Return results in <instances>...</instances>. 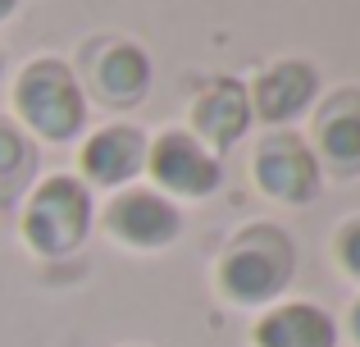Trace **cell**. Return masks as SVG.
Wrapping results in <instances>:
<instances>
[{
	"mask_svg": "<svg viewBox=\"0 0 360 347\" xmlns=\"http://www.w3.org/2000/svg\"><path fill=\"white\" fill-rule=\"evenodd\" d=\"M146 174L169 192V201H174V196H192L196 201V196L219 192V183H224L219 156L205 151V146L196 142L192 133H183V128H165L160 137H150Z\"/></svg>",
	"mask_w": 360,
	"mask_h": 347,
	"instance_id": "cell-5",
	"label": "cell"
},
{
	"mask_svg": "<svg viewBox=\"0 0 360 347\" xmlns=\"http://www.w3.org/2000/svg\"><path fill=\"white\" fill-rule=\"evenodd\" d=\"M347 329H352V339H356V347H360V302L352 306V315H347Z\"/></svg>",
	"mask_w": 360,
	"mask_h": 347,
	"instance_id": "cell-15",
	"label": "cell"
},
{
	"mask_svg": "<svg viewBox=\"0 0 360 347\" xmlns=\"http://www.w3.org/2000/svg\"><path fill=\"white\" fill-rule=\"evenodd\" d=\"M251 96L238 78H214L201 96L192 101V137L205 151H229L233 142H242L251 128Z\"/></svg>",
	"mask_w": 360,
	"mask_h": 347,
	"instance_id": "cell-9",
	"label": "cell"
},
{
	"mask_svg": "<svg viewBox=\"0 0 360 347\" xmlns=\"http://www.w3.org/2000/svg\"><path fill=\"white\" fill-rule=\"evenodd\" d=\"M23 238L37 256L60 260L87 242L91 233V192L78 174H51L23 196Z\"/></svg>",
	"mask_w": 360,
	"mask_h": 347,
	"instance_id": "cell-3",
	"label": "cell"
},
{
	"mask_svg": "<svg viewBox=\"0 0 360 347\" xmlns=\"http://www.w3.org/2000/svg\"><path fill=\"white\" fill-rule=\"evenodd\" d=\"M251 174H255V187L269 201H283V206H310L324 192V174H319L315 151L292 128H274V133L260 137Z\"/></svg>",
	"mask_w": 360,
	"mask_h": 347,
	"instance_id": "cell-4",
	"label": "cell"
},
{
	"mask_svg": "<svg viewBox=\"0 0 360 347\" xmlns=\"http://www.w3.org/2000/svg\"><path fill=\"white\" fill-rule=\"evenodd\" d=\"M0 73H5V60H0Z\"/></svg>",
	"mask_w": 360,
	"mask_h": 347,
	"instance_id": "cell-17",
	"label": "cell"
},
{
	"mask_svg": "<svg viewBox=\"0 0 360 347\" xmlns=\"http://www.w3.org/2000/svg\"><path fill=\"white\" fill-rule=\"evenodd\" d=\"M37 178V146L27 142V133H18L14 124L0 119V210L18 206L32 192Z\"/></svg>",
	"mask_w": 360,
	"mask_h": 347,
	"instance_id": "cell-13",
	"label": "cell"
},
{
	"mask_svg": "<svg viewBox=\"0 0 360 347\" xmlns=\"http://www.w3.org/2000/svg\"><path fill=\"white\" fill-rule=\"evenodd\" d=\"M91 92L115 110H132L150 92V55L132 42H110L91 60Z\"/></svg>",
	"mask_w": 360,
	"mask_h": 347,
	"instance_id": "cell-11",
	"label": "cell"
},
{
	"mask_svg": "<svg viewBox=\"0 0 360 347\" xmlns=\"http://www.w3.org/2000/svg\"><path fill=\"white\" fill-rule=\"evenodd\" d=\"M14 110L41 142H73L87 128V96H82L78 78L64 60L41 55V60L23 64L14 82Z\"/></svg>",
	"mask_w": 360,
	"mask_h": 347,
	"instance_id": "cell-2",
	"label": "cell"
},
{
	"mask_svg": "<svg viewBox=\"0 0 360 347\" xmlns=\"http://www.w3.org/2000/svg\"><path fill=\"white\" fill-rule=\"evenodd\" d=\"M251 96V115L264 119L274 128H288L292 119H301L319 96V69L310 60H278L255 78Z\"/></svg>",
	"mask_w": 360,
	"mask_h": 347,
	"instance_id": "cell-7",
	"label": "cell"
},
{
	"mask_svg": "<svg viewBox=\"0 0 360 347\" xmlns=\"http://www.w3.org/2000/svg\"><path fill=\"white\" fill-rule=\"evenodd\" d=\"M14 9H18V0H0V23H5V18L14 14Z\"/></svg>",
	"mask_w": 360,
	"mask_h": 347,
	"instance_id": "cell-16",
	"label": "cell"
},
{
	"mask_svg": "<svg viewBox=\"0 0 360 347\" xmlns=\"http://www.w3.org/2000/svg\"><path fill=\"white\" fill-rule=\"evenodd\" d=\"M146 146L150 137L132 124H110L101 133H91L78 151V165H82V178L96 187H123L132 183L141 170H146Z\"/></svg>",
	"mask_w": 360,
	"mask_h": 347,
	"instance_id": "cell-10",
	"label": "cell"
},
{
	"mask_svg": "<svg viewBox=\"0 0 360 347\" xmlns=\"http://www.w3.org/2000/svg\"><path fill=\"white\" fill-rule=\"evenodd\" d=\"M255 347H338V324L310 302H278L255 324Z\"/></svg>",
	"mask_w": 360,
	"mask_h": 347,
	"instance_id": "cell-12",
	"label": "cell"
},
{
	"mask_svg": "<svg viewBox=\"0 0 360 347\" xmlns=\"http://www.w3.org/2000/svg\"><path fill=\"white\" fill-rule=\"evenodd\" d=\"M292 275H297V247L283 229L274 224H251L224 247L214 284L229 302L238 306H269L288 293Z\"/></svg>",
	"mask_w": 360,
	"mask_h": 347,
	"instance_id": "cell-1",
	"label": "cell"
},
{
	"mask_svg": "<svg viewBox=\"0 0 360 347\" xmlns=\"http://www.w3.org/2000/svg\"><path fill=\"white\" fill-rule=\"evenodd\" d=\"M105 233L132 251H160L178 242L183 233V215L165 192L150 187H123L115 201L105 206Z\"/></svg>",
	"mask_w": 360,
	"mask_h": 347,
	"instance_id": "cell-6",
	"label": "cell"
},
{
	"mask_svg": "<svg viewBox=\"0 0 360 347\" xmlns=\"http://www.w3.org/2000/svg\"><path fill=\"white\" fill-rule=\"evenodd\" d=\"M333 251H338V265H342V275L360 284V215H356V220H347L342 229H338Z\"/></svg>",
	"mask_w": 360,
	"mask_h": 347,
	"instance_id": "cell-14",
	"label": "cell"
},
{
	"mask_svg": "<svg viewBox=\"0 0 360 347\" xmlns=\"http://www.w3.org/2000/svg\"><path fill=\"white\" fill-rule=\"evenodd\" d=\"M315 160L338 178L360 174V87H338L315 110Z\"/></svg>",
	"mask_w": 360,
	"mask_h": 347,
	"instance_id": "cell-8",
	"label": "cell"
}]
</instances>
